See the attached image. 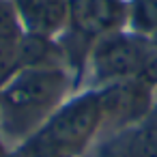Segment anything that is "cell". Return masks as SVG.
I'll return each mask as SVG.
<instances>
[{
	"label": "cell",
	"instance_id": "cell-1",
	"mask_svg": "<svg viewBox=\"0 0 157 157\" xmlns=\"http://www.w3.org/2000/svg\"><path fill=\"white\" fill-rule=\"evenodd\" d=\"M67 75L54 65L20 67L0 86V125L11 138L28 140L58 108Z\"/></svg>",
	"mask_w": 157,
	"mask_h": 157
},
{
	"label": "cell",
	"instance_id": "cell-2",
	"mask_svg": "<svg viewBox=\"0 0 157 157\" xmlns=\"http://www.w3.org/2000/svg\"><path fill=\"white\" fill-rule=\"evenodd\" d=\"M103 121L99 93H84L58 105L24 142L20 157H78Z\"/></svg>",
	"mask_w": 157,
	"mask_h": 157
},
{
	"label": "cell",
	"instance_id": "cell-3",
	"mask_svg": "<svg viewBox=\"0 0 157 157\" xmlns=\"http://www.w3.org/2000/svg\"><path fill=\"white\" fill-rule=\"evenodd\" d=\"M144 52V41L123 33H108L97 39L90 52L93 73L99 82L131 80L138 75L140 60Z\"/></svg>",
	"mask_w": 157,
	"mask_h": 157
},
{
	"label": "cell",
	"instance_id": "cell-4",
	"mask_svg": "<svg viewBox=\"0 0 157 157\" xmlns=\"http://www.w3.org/2000/svg\"><path fill=\"white\" fill-rule=\"evenodd\" d=\"M123 20V0H69V24L82 37H103L114 33Z\"/></svg>",
	"mask_w": 157,
	"mask_h": 157
},
{
	"label": "cell",
	"instance_id": "cell-5",
	"mask_svg": "<svg viewBox=\"0 0 157 157\" xmlns=\"http://www.w3.org/2000/svg\"><path fill=\"white\" fill-rule=\"evenodd\" d=\"M17 15L30 35L50 39L69 24V0H33Z\"/></svg>",
	"mask_w": 157,
	"mask_h": 157
},
{
	"label": "cell",
	"instance_id": "cell-6",
	"mask_svg": "<svg viewBox=\"0 0 157 157\" xmlns=\"http://www.w3.org/2000/svg\"><path fill=\"white\" fill-rule=\"evenodd\" d=\"M103 118H125L131 116L140 103H142V82L131 78V80H118L110 82L101 93H99Z\"/></svg>",
	"mask_w": 157,
	"mask_h": 157
},
{
	"label": "cell",
	"instance_id": "cell-7",
	"mask_svg": "<svg viewBox=\"0 0 157 157\" xmlns=\"http://www.w3.org/2000/svg\"><path fill=\"white\" fill-rule=\"evenodd\" d=\"M131 24L136 30L153 33L157 28V0H131Z\"/></svg>",
	"mask_w": 157,
	"mask_h": 157
},
{
	"label": "cell",
	"instance_id": "cell-8",
	"mask_svg": "<svg viewBox=\"0 0 157 157\" xmlns=\"http://www.w3.org/2000/svg\"><path fill=\"white\" fill-rule=\"evenodd\" d=\"M129 155L131 157H157V123L142 127L133 136Z\"/></svg>",
	"mask_w": 157,
	"mask_h": 157
},
{
	"label": "cell",
	"instance_id": "cell-9",
	"mask_svg": "<svg viewBox=\"0 0 157 157\" xmlns=\"http://www.w3.org/2000/svg\"><path fill=\"white\" fill-rule=\"evenodd\" d=\"M136 80H140L142 84H157V48L153 43H144Z\"/></svg>",
	"mask_w": 157,
	"mask_h": 157
},
{
	"label": "cell",
	"instance_id": "cell-10",
	"mask_svg": "<svg viewBox=\"0 0 157 157\" xmlns=\"http://www.w3.org/2000/svg\"><path fill=\"white\" fill-rule=\"evenodd\" d=\"M7 2H11V5L15 7V11H22L26 5H30V2H33V0H7Z\"/></svg>",
	"mask_w": 157,
	"mask_h": 157
},
{
	"label": "cell",
	"instance_id": "cell-11",
	"mask_svg": "<svg viewBox=\"0 0 157 157\" xmlns=\"http://www.w3.org/2000/svg\"><path fill=\"white\" fill-rule=\"evenodd\" d=\"M151 43H153V45L157 48V28H155V30L151 33Z\"/></svg>",
	"mask_w": 157,
	"mask_h": 157
}]
</instances>
